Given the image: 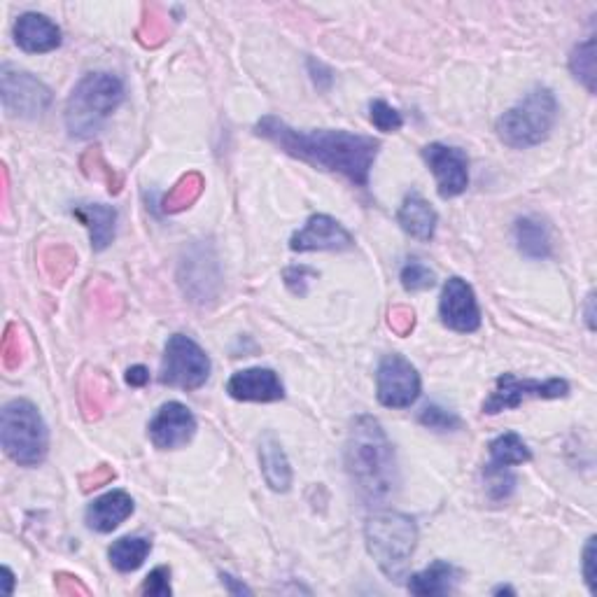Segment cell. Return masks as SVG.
<instances>
[{
  "label": "cell",
  "mask_w": 597,
  "mask_h": 597,
  "mask_svg": "<svg viewBox=\"0 0 597 597\" xmlns=\"http://www.w3.org/2000/svg\"><path fill=\"white\" fill-rule=\"evenodd\" d=\"M439 315L441 322L453 332L472 334L481 327L479 301H476V294L467 280L458 276L446 280L439 301Z\"/></svg>",
  "instance_id": "7c38bea8"
},
{
  "label": "cell",
  "mask_w": 597,
  "mask_h": 597,
  "mask_svg": "<svg viewBox=\"0 0 597 597\" xmlns=\"http://www.w3.org/2000/svg\"><path fill=\"white\" fill-rule=\"evenodd\" d=\"M3 581H5V588H3V593L5 595H12V591H14V574L10 572V567H3Z\"/></svg>",
  "instance_id": "7bdbcfd3"
},
{
  "label": "cell",
  "mask_w": 597,
  "mask_h": 597,
  "mask_svg": "<svg viewBox=\"0 0 597 597\" xmlns=\"http://www.w3.org/2000/svg\"><path fill=\"white\" fill-rule=\"evenodd\" d=\"M54 586L61 595H89V588L84 586L80 579L73 577V574H66V572L56 574Z\"/></svg>",
  "instance_id": "8d00e7d4"
},
{
  "label": "cell",
  "mask_w": 597,
  "mask_h": 597,
  "mask_svg": "<svg viewBox=\"0 0 597 597\" xmlns=\"http://www.w3.org/2000/svg\"><path fill=\"white\" fill-rule=\"evenodd\" d=\"M397 222L406 234L418 238V241H432L439 217L430 201H425L418 192H411L399 208Z\"/></svg>",
  "instance_id": "d6986e66"
},
{
  "label": "cell",
  "mask_w": 597,
  "mask_h": 597,
  "mask_svg": "<svg viewBox=\"0 0 597 597\" xmlns=\"http://www.w3.org/2000/svg\"><path fill=\"white\" fill-rule=\"evenodd\" d=\"M140 593L143 595H150V597H168L173 593L171 588V570L168 567H157V570H152L147 574L143 586H140Z\"/></svg>",
  "instance_id": "1f68e13d"
},
{
  "label": "cell",
  "mask_w": 597,
  "mask_h": 597,
  "mask_svg": "<svg viewBox=\"0 0 597 597\" xmlns=\"http://www.w3.org/2000/svg\"><path fill=\"white\" fill-rule=\"evenodd\" d=\"M203 187H206V180H203L201 173L182 175L178 185L164 196L161 206H164L166 213H180V210L194 206L196 199H199L203 192Z\"/></svg>",
  "instance_id": "d4e9b609"
},
{
  "label": "cell",
  "mask_w": 597,
  "mask_h": 597,
  "mask_svg": "<svg viewBox=\"0 0 597 597\" xmlns=\"http://www.w3.org/2000/svg\"><path fill=\"white\" fill-rule=\"evenodd\" d=\"M210 378V357L199 343L185 334H173L166 343L159 381L171 388L199 390Z\"/></svg>",
  "instance_id": "52a82bcc"
},
{
  "label": "cell",
  "mask_w": 597,
  "mask_h": 597,
  "mask_svg": "<svg viewBox=\"0 0 597 597\" xmlns=\"http://www.w3.org/2000/svg\"><path fill=\"white\" fill-rule=\"evenodd\" d=\"M593 301H595V294L591 292L588 294V301H586V322H588V329H595V313H593Z\"/></svg>",
  "instance_id": "b9f144b4"
},
{
  "label": "cell",
  "mask_w": 597,
  "mask_h": 597,
  "mask_svg": "<svg viewBox=\"0 0 597 597\" xmlns=\"http://www.w3.org/2000/svg\"><path fill=\"white\" fill-rule=\"evenodd\" d=\"M124 101V84L110 73L84 75L66 103V126L73 138H91Z\"/></svg>",
  "instance_id": "277c9868"
},
{
  "label": "cell",
  "mask_w": 597,
  "mask_h": 597,
  "mask_svg": "<svg viewBox=\"0 0 597 597\" xmlns=\"http://www.w3.org/2000/svg\"><path fill=\"white\" fill-rule=\"evenodd\" d=\"M399 280H402V287L406 292H425L432 290L434 283H437V276H434V271L427 264L411 259V262L404 264Z\"/></svg>",
  "instance_id": "f546056e"
},
{
  "label": "cell",
  "mask_w": 597,
  "mask_h": 597,
  "mask_svg": "<svg viewBox=\"0 0 597 597\" xmlns=\"http://www.w3.org/2000/svg\"><path fill=\"white\" fill-rule=\"evenodd\" d=\"M483 481H486L488 497L493 502L509 500L516 490V476L511 474V467H497L488 462V467L483 469Z\"/></svg>",
  "instance_id": "4316f807"
},
{
  "label": "cell",
  "mask_w": 597,
  "mask_h": 597,
  "mask_svg": "<svg viewBox=\"0 0 597 597\" xmlns=\"http://www.w3.org/2000/svg\"><path fill=\"white\" fill-rule=\"evenodd\" d=\"M315 276H318V271L308 269V266H290V269L283 273L287 290L297 294V297H306L308 283H311Z\"/></svg>",
  "instance_id": "d6a6232c"
},
{
  "label": "cell",
  "mask_w": 597,
  "mask_h": 597,
  "mask_svg": "<svg viewBox=\"0 0 597 597\" xmlns=\"http://www.w3.org/2000/svg\"><path fill=\"white\" fill-rule=\"evenodd\" d=\"M14 40L28 54H45L61 45V31L45 14L26 12L14 24Z\"/></svg>",
  "instance_id": "2e32d148"
},
{
  "label": "cell",
  "mask_w": 597,
  "mask_h": 597,
  "mask_svg": "<svg viewBox=\"0 0 597 597\" xmlns=\"http://www.w3.org/2000/svg\"><path fill=\"white\" fill-rule=\"evenodd\" d=\"M423 159L434 173L441 199H455L469 187V159L460 147L432 143L423 147Z\"/></svg>",
  "instance_id": "8fae6325"
},
{
  "label": "cell",
  "mask_w": 597,
  "mask_h": 597,
  "mask_svg": "<svg viewBox=\"0 0 597 597\" xmlns=\"http://www.w3.org/2000/svg\"><path fill=\"white\" fill-rule=\"evenodd\" d=\"M570 395V383L563 378H549V381H535V378H516L514 374H502L497 378L495 390L483 402V413L497 416V413L516 409L528 399H563Z\"/></svg>",
  "instance_id": "ba28073f"
},
{
  "label": "cell",
  "mask_w": 597,
  "mask_h": 597,
  "mask_svg": "<svg viewBox=\"0 0 597 597\" xmlns=\"http://www.w3.org/2000/svg\"><path fill=\"white\" fill-rule=\"evenodd\" d=\"M516 245L525 257L530 259H546L551 257V234L549 227L535 215H525L516 220L514 227Z\"/></svg>",
  "instance_id": "7402d4cb"
},
{
  "label": "cell",
  "mask_w": 597,
  "mask_h": 597,
  "mask_svg": "<svg viewBox=\"0 0 597 597\" xmlns=\"http://www.w3.org/2000/svg\"><path fill=\"white\" fill-rule=\"evenodd\" d=\"M227 392L238 402H280L285 388L273 369H243L229 378Z\"/></svg>",
  "instance_id": "9a60e30c"
},
{
  "label": "cell",
  "mask_w": 597,
  "mask_h": 597,
  "mask_svg": "<svg viewBox=\"0 0 597 597\" xmlns=\"http://www.w3.org/2000/svg\"><path fill=\"white\" fill-rule=\"evenodd\" d=\"M390 327L399 336H409L416 327V313L409 306H395L390 311Z\"/></svg>",
  "instance_id": "e575fe53"
},
{
  "label": "cell",
  "mask_w": 597,
  "mask_h": 597,
  "mask_svg": "<svg viewBox=\"0 0 597 597\" xmlns=\"http://www.w3.org/2000/svg\"><path fill=\"white\" fill-rule=\"evenodd\" d=\"M346 472L371 507L388 502L399 486L397 458L388 434L371 416L355 418L346 441Z\"/></svg>",
  "instance_id": "7a4b0ae2"
},
{
  "label": "cell",
  "mask_w": 597,
  "mask_h": 597,
  "mask_svg": "<svg viewBox=\"0 0 597 597\" xmlns=\"http://www.w3.org/2000/svg\"><path fill=\"white\" fill-rule=\"evenodd\" d=\"M570 70L577 80L584 84V87L595 91V38H588L586 42L574 47V52L570 54Z\"/></svg>",
  "instance_id": "484cf974"
},
{
  "label": "cell",
  "mask_w": 597,
  "mask_h": 597,
  "mask_svg": "<svg viewBox=\"0 0 597 597\" xmlns=\"http://www.w3.org/2000/svg\"><path fill=\"white\" fill-rule=\"evenodd\" d=\"M259 138L269 140L294 159L329 173H341L357 187L369 185V173L381 150V140L362 133L334 129H294L280 117L266 115L255 124Z\"/></svg>",
  "instance_id": "6da1fadb"
},
{
  "label": "cell",
  "mask_w": 597,
  "mask_h": 597,
  "mask_svg": "<svg viewBox=\"0 0 597 597\" xmlns=\"http://www.w3.org/2000/svg\"><path fill=\"white\" fill-rule=\"evenodd\" d=\"M112 479H115V472H112L110 467H98L96 472L84 474L80 483H82V490H84V493H89V490L101 488V486H105V483H110Z\"/></svg>",
  "instance_id": "f35d334b"
},
{
  "label": "cell",
  "mask_w": 597,
  "mask_h": 597,
  "mask_svg": "<svg viewBox=\"0 0 597 597\" xmlns=\"http://www.w3.org/2000/svg\"><path fill=\"white\" fill-rule=\"evenodd\" d=\"M0 444L21 467H38L47 458L49 432L40 411L26 399H12L0 416Z\"/></svg>",
  "instance_id": "8992f818"
},
{
  "label": "cell",
  "mask_w": 597,
  "mask_h": 597,
  "mask_svg": "<svg viewBox=\"0 0 597 597\" xmlns=\"http://www.w3.org/2000/svg\"><path fill=\"white\" fill-rule=\"evenodd\" d=\"M152 444L159 451H175V448L187 446L196 434L194 413L180 402H168L157 411V416L150 420L147 427Z\"/></svg>",
  "instance_id": "4fadbf2b"
},
{
  "label": "cell",
  "mask_w": 597,
  "mask_h": 597,
  "mask_svg": "<svg viewBox=\"0 0 597 597\" xmlns=\"http://www.w3.org/2000/svg\"><path fill=\"white\" fill-rule=\"evenodd\" d=\"M418 423L434 432H455L462 427V420L458 418V413L451 409H444V406L439 404H427L425 409L418 413Z\"/></svg>",
  "instance_id": "f1b7e54d"
},
{
  "label": "cell",
  "mask_w": 597,
  "mask_h": 597,
  "mask_svg": "<svg viewBox=\"0 0 597 597\" xmlns=\"http://www.w3.org/2000/svg\"><path fill=\"white\" fill-rule=\"evenodd\" d=\"M558 119V101L551 89L535 87L497 119V136L514 150L542 145Z\"/></svg>",
  "instance_id": "5b68a950"
},
{
  "label": "cell",
  "mask_w": 597,
  "mask_h": 597,
  "mask_svg": "<svg viewBox=\"0 0 597 597\" xmlns=\"http://www.w3.org/2000/svg\"><path fill=\"white\" fill-rule=\"evenodd\" d=\"M490 465L497 467H516L532 460V453L525 441L514 432L502 434L495 441H490Z\"/></svg>",
  "instance_id": "cb8c5ba5"
},
{
  "label": "cell",
  "mask_w": 597,
  "mask_h": 597,
  "mask_svg": "<svg viewBox=\"0 0 597 597\" xmlns=\"http://www.w3.org/2000/svg\"><path fill=\"white\" fill-rule=\"evenodd\" d=\"M369 556L390 581H402L416 553L418 525L399 511H378L364 525Z\"/></svg>",
  "instance_id": "3957f363"
},
{
  "label": "cell",
  "mask_w": 597,
  "mask_h": 597,
  "mask_svg": "<svg viewBox=\"0 0 597 597\" xmlns=\"http://www.w3.org/2000/svg\"><path fill=\"white\" fill-rule=\"evenodd\" d=\"M166 35H168V24H166L164 12H161V7L157 5L145 7V19L138 28V40L147 47H157L164 42Z\"/></svg>",
  "instance_id": "83f0119b"
},
{
  "label": "cell",
  "mask_w": 597,
  "mask_h": 597,
  "mask_svg": "<svg viewBox=\"0 0 597 597\" xmlns=\"http://www.w3.org/2000/svg\"><path fill=\"white\" fill-rule=\"evenodd\" d=\"M378 402L388 409H409L420 397V374L402 355H385L376 374Z\"/></svg>",
  "instance_id": "30bf717a"
},
{
  "label": "cell",
  "mask_w": 597,
  "mask_h": 597,
  "mask_svg": "<svg viewBox=\"0 0 597 597\" xmlns=\"http://www.w3.org/2000/svg\"><path fill=\"white\" fill-rule=\"evenodd\" d=\"M133 500L129 493L124 490H110L103 497H98L87 507V514H84V521H87V528L94 532H101V535H108L115 528H119L126 518L133 514Z\"/></svg>",
  "instance_id": "e0dca14e"
},
{
  "label": "cell",
  "mask_w": 597,
  "mask_h": 597,
  "mask_svg": "<svg viewBox=\"0 0 597 597\" xmlns=\"http://www.w3.org/2000/svg\"><path fill=\"white\" fill-rule=\"evenodd\" d=\"M595 542L597 539L595 537H591L588 539V544H586V549H584V579H586V586H588V591L591 593H597V572H595V556H597V551H595Z\"/></svg>",
  "instance_id": "74e56055"
},
{
  "label": "cell",
  "mask_w": 597,
  "mask_h": 597,
  "mask_svg": "<svg viewBox=\"0 0 597 597\" xmlns=\"http://www.w3.org/2000/svg\"><path fill=\"white\" fill-rule=\"evenodd\" d=\"M220 579H222V586L227 588V591H229L231 595H243V593L252 595L250 588L245 586V584H241V581H236L234 577H231V574H220Z\"/></svg>",
  "instance_id": "60d3db41"
},
{
  "label": "cell",
  "mask_w": 597,
  "mask_h": 597,
  "mask_svg": "<svg viewBox=\"0 0 597 597\" xmlns=\"http://www.w3.org/2000/svg\"><path fill=\"white\" fill-rule=\"evenodd\" d=\"M150 551H152L150 539L122 537L117 539V542H112L108 558L117 572L129 574V572H136L138 567L145 563V558L150 556Z\"/></svg>",
  "instance_id": "603a6c76"
},
{
  "label": "cell",
  "mask_w": 597,
  "mask_h": 597,
  "mask_svg": "<svg viewBox=\"0 0 597 597\" xmlns=\"http://www.w3.org/2000/svg\"><path fill=\"white\" fill-rule=\"evenodd\" d=\"M455 584H458V570L446 560H434L423 572L411 574L409 581H406V588H409L411 595L434 597L453 593Z\"/></svg>",
  "instance_id": "44dd1931"
},
{
  "label": "cell",
  "mask_w": 597,
  "mask_h": 597,
  "mask_svg": "<svg viewBox=\"0 0 597 597\" xmlns=\"http://www.w3.org/2000/svg\"><path fill=\"white\" fill-rule=\"evenodd\" d=\"M87 154L91 157V161H94V164H96V171L87 173L89 178L103 180L105 185H108V192L110 194H117L119 189H122V178H119V175L115 171H112V168L108 164H105L103 157H101V152H98V147H94V150H89Z\"/></svg>",
  "instance_id": "836d02e7"
},
{
  "label": "cell",
  "mask_w": 597,
  "mask_h": 597,
  "mask_svg": "<svg viewBox=\"0 0 597 597\" xmlns=\"http://www.w3.org/2000/svg\"><path fill=\"white\" fill-rule=\"evenodd\" d=\"M495 595H502V593H509V595H514V588H509V586H500V588H495L493 591Z\"/></svg>",
  "instance_id": "ee69618b"
},
{
  "label": "cell",
  "mask_w": 597,
  "mask_h": 597,
  "mask_svg": "<svg viewBox=\"0 0 597 597\" xmlns=\"http://www.w3.org/2000/svg\"><path fill=\"white\" fill-rule=\"evenodd\" d=\"M3 362L7 369H17L21 362V343L19 336L14 334V325L7 327L5 339H3Z\"/></svg>",
  "instance_id": "d590c367"
},
{
  "label": "cell",
  "mask_w": 597,
  "mask_h": 597,
  "mask_svg": "<svg viewBox=\"0 0 597 597\" xmlns=\"http://www.w3.org/2000/svg\"><path fill=\"white\" fill-rule=\"evenodd\" d=\"M369 117H371V122H374L376 129L383 131V133H395L404 126L402 112L392 108L390 103L381 101V98H378V101H371Z\"/></svg>",
  "instance_id": "4dcf8cb0"
},
{
  "label": "cell",
  "mask_w": 597,
  "mask_h": 597,
  "mask_svg": "<svg viewBox=\"0 0 597 597\" xmlns=\"http://www.w3.org/2000/svg\"><path fill=\"white\" fill-rule=\"evenodd\" d=\"M259 465H262V474L266 486L273 493H287L292 486V467L290 460L283 451V444L273 437L271 432H266L262 441H259Z\"/></svg>",
  "instance_id": "ac0fdd59"
},
{
  "label": "cell",
  "mask_w": 597,
  "mask_h": 597,
  "mask_svg": "<svg viewBox=\"0 0 597 597\" xmlns=\"http://www.w3.org/2000/svg\"><path fill=\"white\" fill-rule=\"evenodd\" d=\"M150 381V371H147L145 367H131L129 371H126V383L131 385V388H143V385Z\"/></svg>",
  "instance_id": "ab89813d"
},
{
  "label": "cell",
  "mask_w": 597,
  "mask_h": 597,
  "mask_svg": "<svg viewBox=\"0 0 597 597\" xmlns=\"http://www.w3.org/2000/svg\"><path fill=\"white\" fill-rule=\"evenodd\" d=\"M73 215L89 229L91 245L94 250H105L115 238V224H117V210L103 203H80L73 208Z\"/></svg>",
  "instance_id": "ffe728a7"
},
{
  "label": "cell",
  "mask_w": 597,
  "mask_h": 597,
  "mask_svg": "<svg viewBox=\"0 0 597 597\" xmlns=\"http://www.w3.org/2000/svg\"><path fill=\"white\" fill-rule=\"evenodd\" d=\"M355 245L348 229H343L334 217L313 215L306 222V227L297 231L290 241V250L294 252H341L350 250Z\"/></svg>",
  "instance_id": "5bb4252c"
},
{
  "label": "cell",
  "mask_w": 597,
  "mask_h": 597,
  "mask_svg": "<svg viewBox=\"0 0 597 597\" xmlns=\"http://www.w3.org/2000/svg\"><path fill=\"white\" fill-rule=\"evenodd\" d=\"M0 94H3L5 112L12 117L35 119L49 108L52 91L26 70L3 66L0 70Z\"/></svg>",
  "instance_id": "9c48e42d"
}]
</instances>
